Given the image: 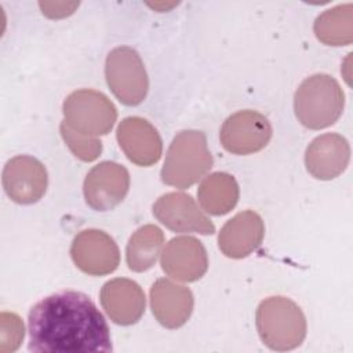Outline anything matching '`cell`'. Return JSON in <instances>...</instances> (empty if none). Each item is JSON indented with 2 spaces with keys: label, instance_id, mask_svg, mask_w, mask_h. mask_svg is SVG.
<instances>
[{
  "label": "cell",
  "instance_id": "7c38bea8",
  "mask_svg": "<svg viewBox=\"0 0 353 353\" xmlns=\"http://www.w3.org/2000/svg\"><path fill=\"white\" fill-rule=\"evenodd\" d=\"M116 137L127 159L137 165L150 167L161 157V138L157 130L142 117L130 116L123 119Z\"/></svg>",
  "mask_w": 353,
  "mask_h": 353
},
{
  "label": "cell",
  "instance_id": "7402d4cb",
  "mask_svg": "<svg viewBox=\"0 0 353 353\" xmlns=\"http://www.w3.org/2000/svg\"><path fill=\"white\" fill-rule=\"evenodd\" d=\"M0 319L6 320L8 327L1 323V331H0V338H1V346L0 349L3 352H14L18 349V346L21 345V341L23 339V323L21 320V317L15 313H1Z\"/></svg>",
  "mask_w": 353,
  "mask_h": 353
},
{
  "label": "cell",
  "instance_id": "52a82bcc",
  "mask_svg": "<svg viewBox=\"0 0 353 353\" xmlns=\"http://www.w3.org/2000/svg\"><path fill=\"white\" fill-rule=\"evenodd\" d=\"M268 117L255 110H240L229 116L219 132L222 146L233 154H251L262 150L272 138Z\"/></svg>",
  "mask_w": 353,
  "mask_h": 353
},
{
  "label": "cell",
  "instance_id": "8fae6325",
  "mask_svg": "<svg viewBox=\"0 0 353 353\" xmlns=\"http://www.w3.org/2000/svg\"><path fill=\"white\" fill-rule=\"evenodd\" d=\"M156 219L172 232L212 234L215 226L200 210L190 194L171 192L160 196L153 204Z\"/></svg>",
  "mask_w": 353,
  "mask_h": 353
},
{
  "label": "cell",
  "instance_id": "5b68a950",
  "mask_svg": "<svg viewBox=\"0 0 353 353\" xmlns=\"http://www.w3.org/2000/svg\"><path fill=\"white\" fill-rule=\"evenodd\" d=\"M63 123L72 130L88 135H106L113 128L117 110L113 102L101 91L77 90L63 101Z\"/></svg>",
  "mask_w": 353,
  "mask_h": 353
},
{
  "label": "cell",
  "instance_id": "4fadbf2b",
  "mask_svg": "<svg viewBox=\"0 0 353 353\" xmlns=\"http://www.w3.org/2000/svg\"><path fill=\"white\" fill-rule=\"evenodd\" d=\"M161 269L179 281H196L208 269L207 251L200 240L192 236L171 239L161 254Z\"/></svg>",
  "mask_w": 353,
  "mask_h": 353
},
{
  "label": "cell",
  "instance_id": "ffe728a7",
  "mask_svg": "<svg viewBox=\"0 0 353 353\" xmlns=\"http://www.w3.org/2000/svg\"><path fill=\"white\" fill-rule=\"evenodd\" d=\"M350 3L324 11L314 22L316 37L327 46H347L353 40V18Z\"/></svg>",
  "mask_w": 353,
  "mask_h": 353
},
{
  "label": "cell",
  "instance_id": "44dd1931",
  "mask_svg": "<svg viewBox=\"0 0 353 353\" xmlns=\"http://www.w3.org/2000/svg\"><path fill=\"white\" fill-rule=\"evenodd\" d=\"M61 135L70 152L83 161H94L102 152V142L95 137H88L72 130L63 121L59 127Z\"/></svg>",
  "mask_w": 353,
  "mask_h": 353
},
{
  "label": "cell",
  "instance_id": "277c9868",
  "mask_svg": "<svg viewBox=\"0 0 353 353\" xmlns=\"http://www.w3.org/2000/svg\"><path fill=\"white\" fill-rule=\"evenodd\" d=\"M212 163L205 134L199 130H183L174 137L160 176L170 186L186 189L201 179Z\"/></svg>",
  "mask_w": 353,
  "mask_h": 353
},
{
  "label": "cell",
  "instance_id": "ac0fdd59",
  "mask_svg": "<svg viewBox=\"0 0 353 353\" xmlns=\"http://www.w3.org/2000/svg\"><path fill=\"white\" fill-rule=\"evenodd\" d=\"M239 185L228 172H214L205 176L199 189L197 197L203 210L211 215L230 212L239 201Z\"/></svg>",
  "mask_w": 353,
  "mask_h": 353
},
{
  "label": "cell",
  "instance_id": "30bf717a",
  "mask_svg": "<svg viewBox=\"0 0 353 353\" xmlns=\"http://www.w3.org/2000/svg\"><path fill=\"white\" fill-rule=\"evenodd\" d=\"M3 188L6 194L18 204L39 201L48 185L44 164L36 157L21 154L7 161L3 170Z\"/></svg>",
  "mask_w": 353,
  "mask_h": 353
},
{
  "label": "cell",
  "instance_id": "3957f363",
  "mask_svg": "<svg viewBox=\"0 0 353 353\" xmlns=\"http://www.w3.org/2000/svg\"><path fill=\"white\" fill-rule=\"evenodd\" d=\"M255 324L262 342L279 352L301 346L307 330L302 309L285 296L263 299L258 305Z\"/></svg>",
  "mask_w": 353,
  "mask_h": 353
},
{
  "label": "cell",
  "instance_id": "2e32d148",
  "mask_svg": "<svg viewBox=\"0 0 353 353\" xmlns=\"http://www.w3.org/2000/svg\"><path fill=\"white\" fill-rule=\"evenodd\" d=\"M99 298L103 310L116 324L131 325L145 313V294L134 280L119 277L106 281L101 288Z\"/></svg>",
  "mask_w": 353,
  "mask_h": 353
},
{
  "label": "cell",
  "instance_id": "9c48e42d",
  "mask_svg": "<svg viewBox=\"0 0 353 353\" xmlns=\"http://www.w3.org/2000/svg\"><path fill=\"white\" fill-rule=\"evenodd\" d=\"M70 256L74 265L90 276L109 274L120 263L116 241L99 229L81 230L72 241Z\"/></svg>",
  "mask_w": 353,
  "mask_h": 353
},
{
  "label": "cell",
  "instance_id": "7a4b0ae2",
  "mask_svg": "<svg viewBox=\"0 0 353 353\" xmlns=\"http://www.w3.org/2000/svg\"><path fill=\"white\" fill-rule=\"evenodd\" d=\"M345 94L330 74L316 73L305 79L294 95V110L298 121L310 130L332 125L342 114Z\"/></svg>",
  "mask_w": 353,
  "mask_h": 353
},
{
  "label": "cell",
  "instance_id": "5bb4252c",
  "mask_svg": "<svg viewBox=\"0 0 353 353\" xmlns=\"http://www.w3.org/2000/svg\"><path fill=\"white\" fill-rule=\"evenodd\" d=\"M350 160V146L345 137L335 132L316 137L305 152L307 172L316 179L330 181L339 176Z\"/></svg>",
  "mask_w": 353,
  "mask_h": 353
},
{
  "label": "cell",
  "instance_id": "e0dca14e",
  "mask_svg": "<svg viewBox=\"0 0 353 353\" xmlns=\"http://www.w3.org/2000/svg\"><path fill=\"white\" fill-rule=\"evenodd\" d=\"M265 236V223L259 214L247 210L229 219L218 234V245L228 258L240 259L255 251Z\"/></svg>",
  "mask_w": 353,
  "mask_h": 353
},
{
  "label": "cell",
  "instance_id": "6da1fadb",
  "mask_svg": "<svg viewBox=\"0 0 353 353\" xmlns=\"http://www.w3.org/2000/svg\"><path fill=\"white\" fill-rule=\"evenodd\" d=\"M29 350L40 353L112 352L109 325L91 298L59 291L39 301L28 316Z\"/></svg>",
  "mask_w": 353,
  "mask_h": 353
},
{
  "label": "cell",
  "instance_id": "ba28073f",
  "mask_svg": "<svg viewBox=\"0 0 353 353\" xmlns=\"http://www.w3.org/2000/svg\"><path fill=\"white\" fill-rule=\"evenodd\" d=\"M130 189L127 168L116 161H102L85 175L83 193L85 203L95 211H110L117 207Z\"/></svg>",
  "mask_w": 353,
  "mask_h": 353
},
{
  "label": "cell",
  "instance_id": "8992f818",
  "mask_svg": "<svg viewBox=\"0 0 353 353\" xmlns=\"http://www.w3.org/2000/svg\"><path fill=\"white\" fill-rule=\"evenodd\" d=\"M105 77L113 95L127 106L139 105L148 94L149 79L139 54L131 47L113 48L105 62Z\"/></svg>",
  "mask_w": 353,
  "mask_h": 353
},
{
  "label": "cell",
  "instance_id": "d6986e66",
  "mask_svg": "<svg viewBox=\"0 0 353 353\" xmlns=\"http://www.w3.org/2000/svg\"><path fill=\"white\" fill-rule=\"evenodd\" d=\"M164 244V234L156 225H143L130 237L125 248V261L132 272H145L150 269Z\"/></svg>",
  "mask_w": 353,
  "mask_h": 353
},
{
  "label": "cell",
  "instance_id": "603a6c76",
  "mask_svg": "<svg viewBox=\"0 0 353 353\" xmlns=\"http://www.w3.org/2000/svg\"><path fill=\"white\" fill-rule=\"evenodd\" d=\"M39 7L46 17L58 19L73 14V11L79 7V3H39Z\"/></svg>",
  "mask_w": 353,
  "mask_h": 353
},
{
  "label": "cell",
  "instance_id": "9a60e30c",
  "mask_svg": "<svg viewBox=\"0 0 353 353\" xmlns=\"http://www.w3.org/2000/svg\"><path fill=\"white\" fill-rule=\"evenodd\" d=\"M193 294L168 279H159L150 287V309L156 320L165 328H179L193 312Z\"/></svg>",
  "mask_w": 353,
  "mask_h": 353
}]
</instances>
